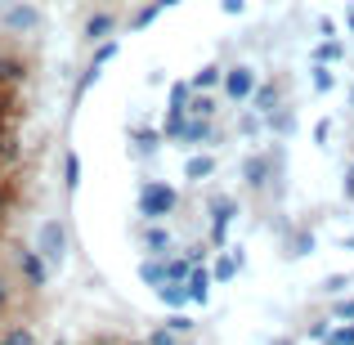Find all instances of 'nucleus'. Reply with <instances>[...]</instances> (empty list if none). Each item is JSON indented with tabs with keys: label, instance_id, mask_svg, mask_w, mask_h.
<instances>
[{
	"label": "nucleus",
	"instance_id": "7",
	"mask_svg": "<svg viewBox=\"0 0 354 345\" xmlns=\"http://www.w3.org/2000/svg\"><path fill=\"white\" fill-rule=\"evenodd\" d=\"M5 305H9V287L0 283V310H5Z\"/></svg>",
	"mask_w": 354,
	"mask_h": 345
},
{
	"label": "nucleus",
	"instance_id": "9",
	"mask_svg": "<svg viewBox=\"0 0 354 345\" xmlns=\"http://www.w3.org/2000/svg\"><path fill=\"white\" fill-rule=\"evenodd\" d=\"M0 211H5V189H0Z\"/></svg>",
	"mask_w": 354,
	"mask_h": 345
},
{
	"label": "nucleus",
	"instance_id": "5",
	"mask_svg": "<svg viewBox=\"0 0 354 345\" xmlns=\"http://www.w3.org/2000/svg\"><path fill=\"white\" fill-rule=\"evenodd\" d=\"M5 23H9V27H32L36 14H32V9H14V14H5Z\"/></svg>",
	"mask_w": 354,
	"mask_h": 345
},
{
	"label": "nucleus",
	"instance_id": "3",
	"mask_svg": "<svg viewBox=\"0 0 354 345\" xmlns=\"http://www.w3.org/2000/svg\"><path fill=\"white\" fill-rule=\"evenodd\" d=\"M247 90H251V72L247 68H234V72H229V95L247 99Z\"/></svg>",
	"mask_w": 354,
	"mask_h": 345
},
{
	"label": "nucleus",
	"instance_id": "8",
	"mask_svg": "<svg viewBox=\"0 0 354 345\" xmlns=\"http://www.w3.org/2000/svg\"><path fill=\"white\" fill-rule=\"evenodd\" d=\"M153 345H171V337H166V332H157V337H153Z\"/></svg>",
	"mask_w": 354,
	"mask_h": 345
},
{
	"label": "nucleus",
	"instance_id": "2",
	"mask_svg": "<svg viewBox=\"0 0 354 345\" xmlns=\"http://www.w3.org/2000/svg\"><path fill=\"white\" fill-rule=\"evenodd\" d=\"M23 274H27V283H36V287L50 278V274H45V260H41V256H32V251L23 256Z\"/></svg>",
	"mask_w": 354,
	"mask_h": 345
},
{
	"label": "nucleus",
	"instance_id": "1",
	"mask_svg": "<svg viewBox=\"0 0 354 345\" xmlns=\"http://www.w3.org/2000/svg\"><path fill=\"white\" fill-rule=\"evenodd\" d=\"M41 251L50 260H63V251H68V242H63V225H54V220H50V225L41 229Z\"/></svg>",
	"mask_w": 354,
	"mask_h": 345
},
{
	"label": "nucleus",
	"instance_id": "6",
	"mask_svg": "<svg viewBox=\"0 0 354 345\" xmlns=\"http://www.w3.org/2000/svg\"><path fill=\"white\" fill-rule=\"evenodd\" d=\"M0 345H36V341H32V332H27V328H14V332H5V341H0Z\"/></svg>",
	"mask_w": 354,
	"mask_h": 345
},
{
	"label": "nucleus",
	"instance_id": "4",
	"mask_svg": "<svg viewBox=\"0 0 354 345\" xmlns=\"http://www.w3.org/2000/svg\"><path fill=\"white\" fill-rule=\"evenodd\" d=\"M108 27H113V18H108V14H95V18H90V27H86V36L95 41V36H104Z\"/></svg>",
	"mask_w": 354,
	"mask_h": 345
}]
</instances>
